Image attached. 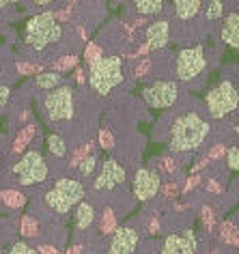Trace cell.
I'll return each mask as SVG.
<instances>
[{
	"label": "cell",
	"mask_w": 239,
	"mask_h": 254,
	"mask_svg": "<svg viewBox=\"0 0 239 254\" xmlns=\"http://www.w3.org/2000/svg\"><path fill=\"white\" fill-rule=\"evenodd\" d=\"M211 127L209 123L196 112L181 114L173 121L171 136H168V144L177 153H187V151H196L200 144L207 140Z\"/></svg>",
	"instance_id": "1"
},
{
	"label": "cell",
	"mask_w": 239,
	"mask_h": 254,
	"mask_svg": "<svg viewBox=\"0 0 239 254\" xmlns=\"http://www.w3.org/2000/svg\"><path fill=\"white\" fill-rule=\"evenodd\" d=\"M123 61L119 56H99L95 63H91L89 84L97 95L106 97L123 82Z\"/></svg>",
	"instance_id": "2"
},
{
	"label": "cell",
	"mask_w": 239,
	"mask_h": 254,
	"mask_svg": "<svg viewBox=\"0 0 239 254\" xmlns=\"http://www.w3.org/2000/svg\"><path fill=\"white\" fill-rule=\"evenodd\" d=\"M62 28L56 22V15L52 11H43V13L30 17L24 30V41L26 46L35 48V50H46L48 46H52L60 39Z\"/></svg>",
	"instance_id": "3"
},
{
	"label": "cell",
	"mask_w": 239,
	"mask_h": 254,
	"mask_svg": "<svg viewBox=\"0 0 239 254\" xmlns=\"http://www.w3.org/2000/svg\"><path fill=\"white\" fill-rule=\"evenodd\" d=\"M84 198V186L78 179H59L46 194V202L54 213L65 215L73 205Z\"/></svg>",
	"instance_id": "4"
},
{
	"label": "cell",
	"mask_w": 239,
	"mask_h": 254,
	"mask_svg": "<svg viewBox=\"0 0 239 254\" xmlns=\"http://www.w3.org/2000/svg\"><path fill=\"white\" fill-rule=\"evenodd\" d=\"M207 104V112L211 119H224L229 117L233 110H237L239 106V91L235 84L229 80H222L218 86H213L205 97Z\"/></svg>",
	"instance_id": "5"
},
{
	"label": "cell",
	"mask_w": 239,
	"mask_h": 254,
	"mask_svg": "<svg viewBox=\"0 0 239 254\" xmlns=\"http://www.w3.org/2000/svg\"><path fill=\"white\" fill-rule=\"evenodd\" d=\"M43 108H46V114L52 123L73 119V88L60 84L52 88V93H48L43 99Z\"/></svg>",
	"instance_id": "6"
},
{
	"label": "cell",
	"mask_w": 239,
	"mask_h": 254,
	"mask_svg": "<svg viewBox=\"0 0 239 254\" xmlns=\"http://www.w3.org/2000/svg\"><path fill=\"white\" fill-rule=\"evenodd\" d=\"M13 173L17 175L20 186H24V188L37 186V183H43L48 179V164L41 157L39 151H28L13 166Z\"/></svg>",
	"instance_id": "7"
},
{
	"label": "cell",
	"mask_w": 239,
	"mask_h": 254,
	"mask_svg": "<svg viewBox=\"0 0 239 254\" xmlns=\"http://www.w3.org/2000/svg\"><path fill=\"white\" fill-rule=\"evenodd\" d=\"M207 67V56L203 46H194V48H185L177 54V61H175V75L181 82L194 80L198 78L200 73L205 71Z\"/></svg>",
	"instance_id": "8"
},
{
	"label": "cell",
	"mask_w": 239,
	"mask_h": 254,
	"mask_svg": "<svg viewBox=\"0 0 239 254\" xmlns=\"http://www.w3.org/2000/svg\"><path fill=\"white\" fill-rule=\"evenodd\" d=\"M179 84L173 80H157L153 84L142 88V99L144 104L155 108V110H164V108H171L177 104L179 99Z\"/></svg>",
	"instance_id": "9"
},
{
	"label": "cell",
	"mask_w": 239,
	"mask_h": 254,
	"mask_svg": "<svg viewBox=\"0 0 239 254\" xmlns=\"http://www.w3.org/2000/svg\"><path fill=\"white\" fill-rule=\"evenodd\" d=\"M127 181V170H125L117 160H106L99 168V173L93 183V190L104 192V190H115L117 186H123Z\"/></svg>",
	"instance_id": "10"
},
{
	"label": "cell",
	"mask_w": 239,
	"mask_h": 254,
	"mask_svg": "<svg viewBox=\"0 0 239 254\" xmlns=\"http://www.w3.org/2000/svg\"><path fill=\"white\" fill-rule=\"evenodd\" d=\"M160 186H162L160 173H155V170H151V168H140L134 177V183H131L138 200H151L160 192Z\"/></svg>",
	"instance_id": "11"
},
{
	"label": "cell",
	"mask_w": 239,
	"mask_h": 254,
	"mask_svg": "<svg viewBox=\"0 0 239 254\" xmlns=\"http://www.w3.org/2000/svg\"><path fill=\"white\" fill-rule=\"evenodd\" d=\"M138 241H140V235H138L136 228H129V226L117 228L115 235H112L108 254H134V250L138 248Z\"/></svg>",
	"instance_id": "12"
},
{
	"label": "cell",
	"mask_w": 239,
	"mask_h": 254,
	"mask_svg": "<svg viewBox=\"0 0 239 254\" xmlns=\"http://www.w3.org/2000/svg\"><path fill=\"white\" fill-rule=\"evenodd\" d=\"M162 254H196V237L192 231L183 235H168L162 244Z\"/></svg>",
	"instance_id": "13"
},
{
	"label": "cell",
	"mask_w": 239,
	"mask_h": 254,
	"mask_svg": "<svg viewBox=\"0 0 239 254\" xmlns=\"http://www.w3.org/2000/svg\"><path fill=\"white\" fill-rule=\"evenodd\" d=\"M144 37H147V48L149 50H160L168 43V37H171V26L164 20L151 22L147 30H144Z\"/></svg>",
	"instance_id": "14"
},
{
	"label": "cell",
	"mask_w": 239,
	"mask_h": 254,
	"mask_svg": "<svg viewBox=\"0 0 239 254\" xmlns=\"http://www.w3.org/2000/svg\"><path fill=\"white\" fill-rule=\"evenodd\" d=\"M222 41L239 50V13H229L222 22Z\"/></svg>",
	"instance_id": "15"
},
{
	"label": "cell",
	"mask_w": 239,
	"mask_h": 254,
	"mask_svg": "<svg viewBox=\"0 0 239 254\" xmlns=\"http://www.w3.org/2000/svg\"><path fill=\"white\" fill-rule=\"evenodd\" d=\"M175 15L179 20H192L198 15L200 7H203V0H175Z\"/></svg>",
	"instance_id": "16"
},
{
	"label": "cell",
	"mask_w": 239,
	"mask_h": 254,
	"mask_svg": "<svg viewBox=\"0 0 239 254\" xmlns=\"http://www.w3.org/2000/svg\"><path fill=\"white\" fill-rule=\"evenodd\" d=\"M93 222H95V209L89 202L80 200L78 209H75V228L78 231H86V228H91Z\"/></svg>",
	"instance_id": "17"
},
{
	"label": "cell",
	"mask_w": 239,
	"mask_h": 254,
	"mask_svg": "<svg viewBox=\"0 0 239 254\" xmlns=\"http://www.w3.org/2000/svg\"><path fill=\"white\" fill-rule=\"evenodd\" d=\"M35 82L41 91H52V88H56L62 82V75L59 71H39Z\"/></svg>",
	"instance_id": "18"
},
{
	"label": "cell",
	"mask_w": 239,
	"mask_h": 254,
	"mask_svg": "<svg viewBox=\"0 0 239 254\" xmlns=\"http://www.w3.org/2000/svg\"><path fill=\"white\" fill-rule=\"evenodd\" d=\"M134 7L140 15H155L164 7V0H134Z\"/></svg>",
	"instance_id": "19"
},
{
	"label": "cell",
	"mask_w": 239,
	"mask_h": 254,
	"mask_svg": "<svg viewBox=\"0 0 239 254\" xmlns=\"http://www.w3.org/2000/svg\"><path fill=\"white\" fill-rule=\"evenodd\" d=\"M0 198H2V202L7 207H11V209H20L24 202H26V198H24V194H20V192H15V190H4L2 194H0Z\"/></svg>",
	"instance_id": "20"
},
{
	"label": "cell",
	"mask_w": 239,
	"mask_h": 254,
	"mask_svg": "<svg viewBox=\"0 0 239 254\" xmlns=\"http://www.w3.org/2000/svg\"><path fill=\"white\" fill-rule=\"evenodd\" d=\"M33 134H35V125H26V127H24V129L20 131V136L15 138V144H13L15 153H22V151L28 147V142H30V138H33Z\"/></svg>",
	"instance_id": "21"
},
{
	"label": "cell",
	"mask_w": 239,
	"mask_h": 254,
	"mask_svg": "<svg viewBox=\"0 0 239 254\" xmlns=\"http://www.w3.org/2000/svg\"><path fill=\"white\" fill-rule=\"evenodd\" d=\"M48 149L52 151V155H56V157H62L67 153V144L59 134H50L48 136Z\"/></svg>",
	"instance_id": "22"
},
{
	"label": "cell",
	"mask_w": 239,
	"mask_h": 254,
	"mask_svg": "<svg viewBox=\"0 0 239 254\" xmlns=\"http://www.w3.org/2000/svg\"><path fill=\"white\" fill-rule=\"evenodd\" d=\"M95 166H97V155H84L82 160L78 162L80 177H91L95 173Z\"/></svg>",
	"instance_id": "23"
},
{
	"label": "cell",
	"mask_w": 239,
	"mask_h": 254,
	"mask_svg": "<svg viewBox=\"0 0 239 254\" xmlns=\"http://www.w3.org/2000/svg\"><path fill=\"white\" fill-rule=\"evenodd\" d=\"M222 11H224L222 0H209V2H207V9H205V17L207 20H220V17H222Z\"/></svg>",
	"instance_id": "24"
},
{
	"label": "cell",
	"mask_w": 239,
	"mask_h": 254,
	"mask_svg": "<svg viewBox=\"0 0 239 254\" xmlns=\"http://www.w3.org/2000/svg\"><path fill=\"white\" fill-rule=\"evenodd\" d=\"M37 231H39V224L33 220V218H28V215H24L22 222H20V233L24 235V237H35Z\"/></svg>",
	"instance_id": "25"
},
{
	"label": "cell",
	"mask_w": 239,
	"mask_h": 254,
	"mask_svg": "<svg viewBox=\"0 0 239 254\" xmlns=\"http://www.w3.org/2000/svg\"><path fill=\"white\" fill-rule=\"evenodd\" d=\"M75 63H78V59H75V56H62L60 61H56L54 63V69L56 71H69V69H73L75 67Z\"/></svg>",
	"instance_id": "26"
},
{
	"label": "cell",
	"mask_w": 239,
	"mask_h": 254,
	"mask_svg": "<svg viewBox=\"0 0 239 254\" xmlns=\"http://www.w3.org/2000/svg\"><path fill=\"white\" fill-rule=\"evenodd\" d=\"M226 164H229L231 170H239V149L231 147L229 153H226Z\"/></svg>",
	"instance_id": "27"
},
{
	"label": "cell",
	"mask_w": 239,
	"mask_h": 254,
	"mask_svg": "<svg viewBox=\"0 0 239 254\" xmlns=\"http://www.w3.org/2000/svg\"><path fill=\"white\" fill-rule=\"evenodd\" d=\"M17 71L22 75H37L41 71L39 65H30V63H17Z\"/></svg>",
	"instance_id": "28"
},
{
	"label": "cell",
	"mask_w": 239,
	"mask_h": 254,
	"mask_svg": "<svg viewBox=\"0 0 239 254\" xmlns=\"http://www.w3.org/2000/svg\"><path fill=\"white\" fill-rule=\"evenodd\" d=\"M9 254H39V252H37L33 246H28V244H22V241H20V244H15L13 248H11V250H9Z\"/></svg>",
	"instance_id": "29"
},
{
	"label": "cell",
	"mask_w": 239,
	"mask_h": 254,
	"mask_svg": "<svg viewBox=\"0 0 239 254\" xmlns=\"http://www.w3.org/2000/svg\"><path fill=\"white\" fill-rule=\"evenodd\" d=\"M99 56H102V52H99V48L95 46V43H91V46L86 48V63L91 65V63H95V61L99 59Z\"/></svg>",
	"instance_id": "30"
},
{
	"label": "cell",
	"mask_w": 239,
	"mask_h": 254,
	"mask_svg": "<svg viewBox=\"0 0 239 254\" xmlns=\"http://www.w3.org/2000/svg\"><path fill=\"white\" fill-rule=\"evenodd\" d=\"M99 140H102V147L104 149H112V136L108 129H102L99 131Z\"/></svg>",
	"instance_id": "31"
},
{
	"label": "cell",
	"mask_w": 239,
	"mask_h": 254,
	"mask_svg": "<svg viewBox=\"0 0 239 254\" xmlns=\"http://www.w3.org/2000/svg\"><path fill=\"white\" fill-rule=\"evenodd\" d=\"M9 93H11L9 86H0V106H4L9 101Z\"/></svg>",
	"instance_id": "32"
},
{
	"label": "cell",
	"mask_w": 239,
	"mask_h": 254,
	"mask_svg": "<svg viewBox=\"0 0 239 254\" xmlns=\"http://www.w3.org/2000/svg\"><path fill=\"white\" fill-rule=\"evenodd\" d=\"M39 252H41V254H59V250H56V248H52V246H43V248H39Z\"/></svg>",
	"instance_id": "33"
},
{
	"label": "cell",
	"mask_w": 239,
	"mask_h": 254,
	"mask_svg": "<svg viewBox=\"0 0 239 254\" xmlns=\"http://www.w3.org/2000/svg\"><path fill=\"white\" fill-rule=\"evenodd\" d=\"M15 2H20V0H0V9L9 7V4H15Z\"/></svg>",
	"instance_id": "34"
},
{
	"label": "cell",
	"mask_w": 239,
	"mask_h": 254,
	"mask_svg": "<svg viewBox=\"0 0 239 254\" xmlns=\"http://www.w3.org/2000/svg\"><path fill=\"white\" fill-rule=\"evenodd\" d=\"M33 2L37 7H43V4H50V2H54V0H33Z\"/></svg>",
	"instance_id": "35"
},
{
	"label": "cell",
	"mask_w": 239,
	"mask_h": 254,
	"mask_svg": "<svg viewBox=\"0 0 239 254\" xmlns=\"http://www.w3.org/2000/svg\"><path fill=\"white\" fill-rule=\"evenodd\" d=\"M237 134H239V121H237Z\"/></svg>",
	"instance_id": "36"
},
{
	"label": "cell",
	"mask_w": 239,
	"mask_h": 254,
	"mask_svg": "<svg viewBox=\"0 0 239 254\" xmlns=\"http://www.w3.org/2000/svg\"><path fill=\"white\" fill-rule=\"evenodd\" d=\"M237 9H239V0H237Z\"/></svg>",
	"instance_id": "37"
},
{
	"label": "cell",
	"mask_w": 239,
	"mask_h": 254,
	"mask_svg": "<svg viewBox=\"0 0 239 254\" xmlns=\"http://www.w3.org/2000/svg\"><path fill=\"white\" fill-rule=\"evenodd\" d=\"M0 162H2V155H0Z\"/></svg>",
	"instance_id": "38"
},
{
	"label": "cell",
	"mask_w": 239,
	"mask_h": 254,
	"mask_svg": "<svg viewBox=\"0 0 239 254\" xmlns=\"http://www.w3.org/2000/svg\"><path fill=\"white\" fill-rule=\"evenodd\" d=\"M237 254H239V252H237Z\"/></svg>",
	"instance_id": "39"
}]
</instances>
